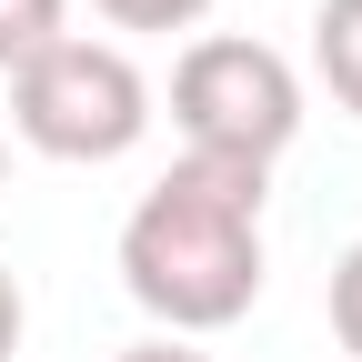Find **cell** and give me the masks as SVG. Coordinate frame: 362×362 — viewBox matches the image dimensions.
<instances>
[{
	"label": "cell",
	"instance_id": "cell-3",
	"mask_svg": "<svg viewBox=\"0 0 362 362\" xmlns=\"http://www.w3.org/2000/svg\"><path fill=\"white\" fill-rule=\"evenodd\" d=\"M171 121H181V151L272 171L292 151V131H302V71L272 40L211 30V40H192L171 61Z\"/></svg>",
	"mask_w": 362,
	"mask_h": 362
},
{
	"label": "cell",
	"instance_id": "cell-7",
	"mask_svg": "<svg viewBox=\"0 0 362 362\" xmlns=\"http://www.w3.org/2000/svg\"><path fill=\"white\" fill-rule=\"evenodd\" d=\"M332 342H342V352L362 362V242H352V252L332 262Z\"/></svg>",
	"mask_w": 362,
	"mask_h": 362
},
{
	"label": "cell",
	"instance_id": "cell-9",
	"mask_svg": "<svg viewBox=\"0 0 362 362\" xmlns=\"http://www.w3.org/2000/svg\"><path fill=\"white\" fill-rule=\"evenodd\" d=\"M111 362H211L202 342H171V332H151V342H131V352H111Z\"/></svg>",
	"mask_w": 362,
	"mask_h": 362
},
{
	"label": "cell",
	"instance_id": "cell-6",
	"mask_svg": "<svg viewBox=\"0 0 362 362\" xmlns=\"http://www.w3.org/2000/svg\"><path fill=\"white\" fill-rule=\"evenodd\" d=\"M90 11H101L111 30H192L211 0H90Z\"/></svg>",
	"mask_w": 362,
	"mask_h": 362
},
{
	"label": "cell",
	"instance_id": "cell-5",
	"mask_svg": "<svg viewBox=\"0 0 362 362\" xmlns=\"http://www.w3.org/2000/svg\"><path fill=\"white\" fill-rule=\"evenodd\" d=\"M61 30H71V0H0V71L40 61Z\"/></svg>",
	"mask_w": 362,
	"mask_h": 362
},
{
	"label": "cell",
	"instance_id": "cell-1",
	"mask_svg": "<svg viewBox=\"0 0 362 362\" xmlns=\"http://www.w3.org/2000/svg\"><path fill=\"white\" fill-rule=\"evenodd\" d=\"M262 192H272V171L181 151L131 202V221H121V292L171 342L232 332L262 302Z\"/></svg>",
	"mask_w": 362,
	"mask_h": 362
},
{
	"label": "cell",
	"instance_id": "cell-10",
	"mask_svg": "<svg viewBox=\"0 0 362 362\" xmlns=\"http://www.w3.org/2000/svg\"><path fill=\"white\" fill-rule=\"evenodd\" d=\"M0 181H11V141H0Z\"/></svg>",
	"mask_w": 362,
	"mask_h": 362
},
{
	"label": "cell",
	"instance_id": "cell-2",
	"mask_svg": "<svg viewBox=\"0 0 362 362\" xmlns=\"http://www.w3.org/2000/svg\"><path fill=\"white\" fill-rule=\"evenodd\" d=\"M11 131H21L40 161L101 171V161H121V151H141V131H151V81H141V61H131L121 40L61 30L40 61L11 71Z\"/></svg>",
	"mask_w": 362,
	"mask_h": 362
},
{
	"label": "cell",
	"instance_id": "cell-8",
	"mask_svg": "<svg viewBox=\"0 0 362 362\" xmlns=\"http://www.w3.org/2000/svg\"><path fill=\"white\" fill-rule=\"evenodd\" d=\"M21 332H30V292H21V272L0 262V362L21 352Z\"/></svg>",
	"mask_w": 362,
	"mask_h": 362
},
{
	"label": "cell",
	"instance_id": "cell-4",
	"mask_svg": "<svg viewBox=\"0 0 362 362\" xmlns=\"http://www.w3.org/2000/svg\"><path fill=\"white\" fill-rule=\"evenodd\" d=\"M312 71H322V90L362 121V0H322V11H312Z\"/></svg>",
	"mask_w": 362,
	"mask_h": 362
}]
</instances>
